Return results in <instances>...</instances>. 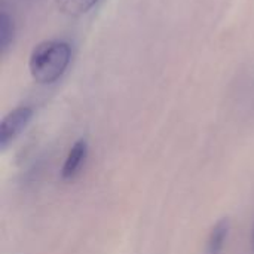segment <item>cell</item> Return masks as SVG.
<instances>
[{
  "mask_svg": "<svg viewBox=\"0 0 254 254\" xmlns=\"http://www.w3.org/2000/svg\"><path fill=\"white\" fill-rule=\"evenodd\" d=\"M252 249L254 252V226H253V232H252Z\"/></svg>",
  "mask_w": 254,
  "mask_h": 254,
  "instance_id": "cell-7",
  "label": "cell"
},
{
  "mask_svg": "<svg viewBox=\"0 0 254 254\" xmlns=\"http://www.w3.org/2000/svg\"><path fill=\"white\" fill-rule=\"evenodd\" d=\"M13 34H15V27H13V19L9 16L7 12H1L0 16V46L1 51L6 52L13 42Z\"/></svg>",
  "mask_w": 254,
  "mask_h": 254,
  "instance_id": "cell-6",
  "label": "cell"
},
{
  "mask_svg": "<svg viewBox=\"0 0 254 254\" xmlns=\"http://www.w3.org/2000/svg\"><path fill=\"white\" fill-rule=\"evenodd\" d=\"M98 0H55L57 7L61 13L67 16H82L89 12Z\"/></svg>",
  "mask_w": 254,
  "mask_h": 254,
  "instance_id": "cell-5",
  "label": "cell"
},
{
  "mask_svg": "<svg viewBox=\"0 0 254 254\" xmlns=\"http://www.w3.org/2000/svg\"><path fill=\"white\" fill-rule=\"evenodd\" d=\"M33 118V109L21 106L9 112L0 124V149L4 150L28 125Z\"/></svg>",
  "mask_w": 254,
  "mask_h": 254,
  "instance_id": "cell-2",
  "label": "cell"
},
{
  "mask_svg": "<svg viewBox=\"0 0 254 254\" xmlns=\"http://www.w3.org/2000/svg\"><path fill=\"white\" fill-rule=\"evenodd\" d=\"M229 231H231V220L228 217L220 219L210 232L207 241V254H222Z\"/></svg>",
  "mask_w": 254,
  "mask_h": 254,
  "instance_id": "cell-4",
  "label": "cell"
},
{
  "mask_svg": "<svg viewBox=\"0 0 254 254\" xmlns=\"http://www.w3.org/2000/svg\"><path fill=\"white\" fill-rule=\"evenodd\" d=\"M71 60L70 45L61 40H45L30 55L28 68L34 82L49 85L57 82L67 70Z\"/></svg>",
  "mask_w": 254,
  "mask_h": 254,
  "instance_id": "cell-1",
  "label": "cell"
},
{
  "mask_svg": "<svg viewBox=\"0 0 254 254\" xmlns=\"http://www.w3.org/2000/svg\"><path fill=\"white\" fill-rule=\"evenodd\" d=\"M86 155H88V143L86 140H77L71 150L68 152V156L64 162V167H63V177L64 179H73L80 167L83 165L85 159H86Z\"/></svg>",
  "mask_w": 254,
  "mask_h": 254,
  "instance_id": "cell-3",
  "label": "cell"
}]
</instances>
